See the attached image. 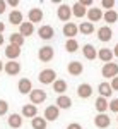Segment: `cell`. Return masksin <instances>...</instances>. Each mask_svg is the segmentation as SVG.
Here are the masks:
<instances>
[{
  "instance_id": "1",
  "label": "cell",
  "mask_w": 118,
  "mask_h": 129,
  "mask_svg": "<svg viewBox=\"0 0 118 129\" xmlns=\"http://www.w3.org/2000/svg\"><path fill=\"white\" fill-rule=\"evenodd\" d=\"M57 17L62 22H69L70 17H72V9H70L69 4H60L58 9H57Z\"/></svg>"
},
{
  "instance_id": "2",
  "label": "cell",
  "mask_w": 118,
  "mask_h": 129,
  "mask_svg": "<svg viewBox=\"0 0 118 129\" xmlns=\"http://www.w3.org/2000/svg\"><path fill=\"white\" fill-rule=\"evenodd\" d=\"M38 79H39V83H43V84H53L55 79H57V72L53 69H43L39 72Z\"/></svg>"
},
{
  "instance_id": "3",
  "label": "cell",
  "mask_w": 118,
  "mask_h": 129,
  "mask_svg": "<svg viewBox=\"0 0 118 129\" xmlns=\"http://www.w3.org/2000/svg\"><path fill=\"white\" fill-rule=\"evenodd\" d=\"M53 57H55V50L50 45H45L38 50V59L41 62H50V60H53Z\"/></svg>"
},
{
  "instance_id": "4",
  "label": "cell",
  "mask_w": 118,
  "mask_h": 129,
  "mask_svg": "<svg viewBox=\"0 0 118 129\" xmlns=\"http://www.w3.org/2000/svg\"><path fill=\"white\" fill-rule=\"evenodd\" d=\"M101 74H103V78H109V79L116 78L118 76V64H115V62L104 64L103 69H101Z\"/></svg>"
},
{
  "instance_id": "5",
  "label": "cell",
  "mask_w": 118,
  "mask_h": 129,
  "mask_svg": "<svg viewBox=\"0 0 118 129\" xmlns=\"http://www.w3.org/2000/svg\"><path fill=\"white\" fill-rule=\"evenodd\" d=\"M29 100H31V105H39V103H43L45 100H46V91L45 89H34L29 93Z\"/></svg>"
},
{
  "instance_id": "6",
  "label": "cell",
  "mask_w": 118,
  "mask_h": 129,
  "mask_svg": "<svg viewBox=\"0 0 118 129\" xmlns=\"http://www.w3.org/2000/svg\"><path fill=\"white\" fill-rule=\"evenodd\" d=\"M86 17H87V22H91V24H94V22H98V21L103 19V10L99 9V7H91V9H87V12H86Z\"/></svg>"
},
{
  "instance_id": "7",
  "label": "cell",
  "mask_w": 118,
  "mask_h": 129,
  "mask_svg": "<svg viewBox=\"0 0 118 129\" xmlns=\"http://www.w3.org/2000/svg\"><path fill=\"white\" fill-rule=\"evenodd\" d=\"M60 117V110L58 107H55V105H48L46 109H45V115H43V119L46 120V122H53V120H57Z\"/></svg>"
},
{
  "instance_id": "8",
  "label": "cell",
  "mask_w": 118,
  "mask_h": 129,
  "mask_svg": "<svg viewBox=\"0 0 118 129\" xmlns=\"http://www.w3.org/2000/svg\"><path fill=\"white\" fill-rule=\"evenodd\" d=\"M4 71L7 76H17L21 72V64L17 60H9L7 64H4Z\"/></svg>"
},
{
  "instance_id": "9",
  "label": "cell",
  "mask_w": 118,
  "mask_h": 129,
  "mask_svg": "<svg viewBox=\"0 0 118 129\" xmlns=\"http://www.w3.org/2000/svg\"><path fill=\"white\" fill-rule=\"evenodd\" d=\"M109 124H111V119L108 117V114H98L94 117V126L98 129H106L109 127Z\"/></svg>"
},
{
  "instance_id": "10",
  "label": "cell",
  "mask_w": 118,
  "mask_h": 129,
  "mask_svg": "<svg viewBox=\"0 0 118 129\" xmlns=\"http://www.w3.org/2000/svg\"><path fill=\"white\" fill-rule=\"evenodd\" d=\"M41 21H43V10L39 7L29 9V12H28V22L34 24V22H41Z\"/></svg>"
},
{
  "instance_id": "11",
  "label": "cell",
  "mask_w": 118,
  "mask_h": 129,
  "mask_svg": "<svg viewBox=\"0 0 118 129\" xmlns=\"http://www.w3.org/2000/svg\"><path fill=\"white\" fill-rule=\"evenodd\" d=\"M67 72H69L70 76H80L84 72V66L79 60H72V62H69V66H67Z\"/></svg>"
},
{
  "instance_id": "12",
  "label": "cell",
  "mask_w": 118,
  "mask_h": 129,
  "mask_svg": "<svg viewBox=\"0 0 118 129\" xmlns=\"http://www.w3.org/2000/svg\"><path fill=\"white\" fill-rule=\"evenodd\" d=\"M92 91H94V89H92V86H91L89 83H82V84L77 86V96L82 98V100H86L92 95Z\"/></svg>"
},
{
  "instance_id": "13",
  "label": "cell",
  "mask_w": 118,
  "mask_h": 129,
  "mask_svg": "<svg viewBox=\"0 0 118 129\" xmlns=\"http://www.w3.org/2000/svg\"><path fill=\"white\" fill-rule=\"evenodd\" d=\"M38 35H39V38L41 40H51L53 36H55V29L51 28V26H48V24H43V26H39V29H38Z\"/></svg>"
},
{
  "instance_id": "14",
  "label": "cell",
  "mask_w": 118,
  "mask_h": 129,
  "mask_svg": "<svg viewBox=\"0 0 118 129\" xmlns=\"http://www.w3.org/2000/svg\"><path fill=\"white\" fill-rule=\"evenodd\" d=\"M113 38V31H111V28L109 26H101L98 29V40L103 41V43H106V41H109Z\"/></svg>"
},
{
  "instance_id": "15",
  "label": "cell",
  "mask_w": 118,
  "mask_h": 129,
  "mask_svg": "<svg viewBox=\"0 0 118 129\" xmlns=\"http://www.w3.org/2000/svg\"><path fill=\"white\" fill-rule=\"evenodd\" d=\"M63 35L67 36V40H72V38H75V35L79 33L77 29V24H74V22H65L63 24Z\"/></svg>"
},
{
  "instance_id": "16",
  "label": "cell",
  "mask_w": 118,
  "mask_h": 129,
  "mask_svg": "<svg viewBox=\"0 0 118 129\" xmlns=\"http://www.w3.org/2000/svg\"><path fill=\"white\" fill-rule=\"evenodd\" d=\"M17 89H19V93H22V95H29L31 91H33V83H31V79L22 78L17 83Z\"/></svg>"
},
{
  "instance_id": "17",
  "label": "cell",
  "mask_w": 118,
  "mask_h": 129,
  "mask_svg": "<svg viewBox=\"0 0 118 129\" xmlns=\"http://www.w3.org/2000/svg\"><path fill=\"white\" fill-rule=\"evenodd\" d=\"M17 33L26 40L28 36H31V35L34 33V24H31V22H21V24H19V31H17Z\"/></svg>"
},
{
  "instance_id": "18",
  "label": "cell",
  "mask_w": 118,
  "mask_h": 129,
  "mask_svg": "<svg viewBox=\"0 0 118 129\" xmlns=\"http://www.w3.org/2000/svg\"><path fill=\"white\" fill-rule=\"evenodd\" d=\"M55 107H58V110H60V109L69 110L70 107H72V98H70V96H67V95H58Z\"/></svg>"
},
{
  "instance_id": "19",
  "label": "cell",
  "mask_w": 118,
  "mask_h": 129,
  "mask_svg": "<svg viewBox=\"0 0 118 129\" xmlns=\"http://www.w3.org/2000/svg\"><path fill=\"white\" fill-rule=\"evenodd\" d=\"M38 115V107H34V105H24L22 107V112H21V117H26V119H33V117H36Z\"/></svg>"
},
{
  "instance_id": "20",
  "label": "cell",
  "mask_w": 118,
  "mask_h": 129,
  "mask_svg": "<svg viewBox=\"0 0 118 129\" xmlns=\"http://www.w3.org/2000/svg\"><path fill=\"white\" fill-rule=\"evenodd\" d=\"M98 91H99V96H101V98H106V100L113 95V89H111V86H109V83H106V81L99 83Z\"/></svg>"
},
{
  "instance_id": "21",
  "label": "cell",
  "mask_w": 118,
  "mask_h": 129,
  "mask_svg": "<svg viewBox=\"0 0 118 129\" xmlns=\"http://www.w3.org/2000/svg\"><path fill=\"white\" fill-rule=\"evenodd\" d=\"M82 53H84V57H86L87 60L98 59V50L94 48V45H91V43H87V45L82 47Z\"/></svg>"
},
{
  "instance_id": "22",
  "label": "cell",
  "mask_w": 118,
  "mask_h": 129,
  "mask_svg": "<svg viewBox=\"0 0 118 129\" xmlns=\"http://www.w3.org/2000/svg\"><path fill=\"white\" fill-rule=\"evenodd\" d=\"M70 9H72V16H75V17H79V19H82V17H86V12H87V9L80 4V2H75L74 5H70Z\"/></svg>"
},
{
  "instance_id": "23",
  "label": "cell",
  "mask_w": 118,
  "mask_h": 129,
  "mask_svg": "<svg viewBox=\"0 0 118 129\" xmlns=\"http://www.w3.org/2000/svg\"><path fill=\"white\" fill-rule=\"evenodd\" d=\"M19 55H21L19 47H14V45H7V47H5V57L9 60H17Z\"/></svg>"
},
{
  "instance_id": "24",
  "label": "cell",
  "mask_w": 118,
  "mask_h": 129,
  "mask_svg": "<svg viewBox=\"0 0 118 129\" xmlns=\"http://www.w3.org/2000/svg\"><path fill=\"white\" fill-rule=\"evenodd\" d=\"M98 59L101 60V62H104V64H108V62H111V59H113V52L109 48H99L98 50Z\"/></svg>"
},
{
  "instance_id": "25",
  "label": "cell",
  "mask_w": 118,
  "mask_h": 129,
  "mask_svg": "<svg viewBox=\"0 0 118 129\" xmlns=\"http://www.w3.org/2000/svg\"><path fill=\"white\" fill-rule=\"evenodd\" d=\"M7 124H9L12 129H19L21 126H22V117H21V114H12V115H9Z\"/></svg>"
},
{
  "instance_id": "26",
  "label": "cell",
  "mask_w": 118,
  "mask_h": 129,
  "mask_svg": "<svg viewBox=\"0 0 118 129\" xmlns=\"http://www.w3.org/2000/svg\"><path fill=\"white\" fill-rule=\"evenodd\" d=\"M94 109L98 110V114H106V110H108V100L98 96L96 102H94Z\"/></svg>"
},
{
  "instance_id": "27",
  "label": "cell",
  "mask_w": 118,
  "mask_h": 129,
  "mask_svg": "<svg viewBox=\"0 0 118 129\" xmlns=\"http://www.w3.org/2000/svg\"><path fill=\"white\" fill-rule=\"evenodd\" d=\"M9 22L10 24H17V26H19L21 22H24L22 12H21V10H12V12L9 14Z\"/></svg>"
},
{
  "instance_id": "28",
  "label": "cell",
  "mask_w": 118,
  "mask_h": 129,
  "mask_svg": "<svg viewBox=\"0 0 118 129\" xmlns=\"http://www.w3.org/2000/svg\"><path fill=\"white\" fill-rule=\"evenodd\" d=\"M53 91L58 93V95H65V91H67V81L55 79V83H53Z\"/></svg>"
},
{
  "instance_id": "29",
  "label": "cell",
  "mask_w": 118,
  "mask_h": 129,
  "mask_svg": "<svg viewBox=\"0 0 118 129\" xmlns=\"http://www.w3.org/2000/svg\"><path fill=\"white\" fill-rule=\"evenodd\" d=\"M103 19H104V22H108V24H115V22L118 21V12L115 9L106 10V12L103 14Z\"/></svg>"
},
{
  "instance_id": "30",
  "label": "cell",
  "mask_w": 118,
  "mask_h": 129,
  "mask_svg": "<svg viewBox=\"0 0 118 129\" xmlns=\"http://www.w3.org/2000/svg\"><path fill=\"white\" fill-rule=\"evenodd\" d=\"M46 126H48V122L43 119V117H33L31 119V127L33 129H46Z\"/></svg>"
},
{
  "instance_id": "31",
  "label": "cell",
  "mask_w": 118,
  "mask_h": 129,
  "mask_svg": "<svg viewBox=\"0 0 118 129\" xmlns=\"http://www.w3.org/2000/svg\"><path fill=\"white\" fill-rule=\"evenodd\" d=\"M9 45H14V47H19L21 48V47L24 45V38L21 36L19 33H12L9 36Z\"/></svg>"
},
{
  "instance_id": "32",
  "label": "cell",
  "mask_w": 118,
  "mask_h": 129,
  "mask_svg": "<svg viewBox=\"0 0 118 129\" xmlns=\"http://www.w3.org/2000/svg\"><path fill=\"white\" fill-rule=\"evenodd\" d=\"M77 29L82 35H92L94 33V24H91V22H80L77 26Z\"/></svg>"
},
{
  "instance_id": "33",
  "label": "cell",
  "mask_w": 118,
  "mask_h": 129,
  "mask_svg": "<svg viewBox=\"0 0 118 129\" xmlns=\"http://www.w3.org/2000/svg\"><path fill=\"white\" fill-rule=\"evenodd\" d=\"M65 50L69 52V53H74V52H77L79 50V43L75 38H72V40H67L65 41Z\"/></svg>"
},
{
  "instance_id": "34",
  "label": "cell",
  "mask_w": 118,
  "mask_h": 129,
  "mask_svg": "<svg viewBox=\"0 0 118 129\" xmlns=\"http://www.w3.org/2000/svg\"><path fill=\"white\" fill-rule=\"evenodd\" d=\"M7 112H9V103H7L5 100H0V117L5 115Z\"/></svg>"
},
{
  "instance_id": "35",
  "label": "cell",
  "mask_w": 118,
  "mask_h": 129,
  "mask_svg": "<svg viewBox=\"0 0 118 129\" xmlns=\"http://www.w3.org/2000/svg\"><path fill=\"white\" fill-rule=\"evenodd\" d=\"M108 109L111 110V112L118 114V98H113L111 102H109V103H108Z\"/></svg>"
},
{
  "instance_id": "36",
  "label": "cell",
  "mask_w": 118,
  "mask_h": 129,
  "mask_svg": "<svg viewBox=\"0 0 118 129\" xmlns=\"http://www.w3.org/2000/svg\"><path fill=\"white\" fill-rule=\"evenodd\" d=\"M101 5H103L106 10H113V7H115V0H103Z\"/></svg>"
},
{
  "instance_id": "37",
  "label": "cell",
  "mask_w": 118,
  "mask_h": 129,
  "mask_svg": "<svg viewBox=\"0 0 118 129\" xmlns=\"http://www.w3.org/2000/svg\"><path fill=\"white\" fill-rule=\"evenodd\" d=\"M109 86H111V89H113V91H118V76L111 79V83H109Z\"/></svg>"
},
{
  "instance_id": "38",
  "label": "cell",
  "mask_w": 118,
  "mask_h": 129,
  "mask_svg": "<svg viewBox=\"0 0 118 129\" xmlns=\"http://www.w3.org/2000/svg\"><path fill=\"white\" fill-rule=\"evenodd\" d=\"M5 9H7V2L5 0H0V16L5 12Z\"/></svg>"
},
{
  "instance_id": "39",
  "label": "cell",
  "mask_w": 118,
  "mask_h": 129,
  "mask_svg": "<svg viewBox=\"0 0 118 129\" xmlns=\"http://www.w3.org/2000/svg\"><path fill=\"white\" fill-rule=\"evenodd\" d=\"M67 129H82V126H80L79 122H72V124L67 126Z\"/></svg>"
},
{
  "instance_id": "40",
  "label": "cell",
  "mask_w": 118,
  "mask_h": 129,
  "mask_svg": "<svg viewBox=\"0 0 118 129\" xmlns=\"http://www.w3.org/2000/svg\"><path fill=\"white\" fill-rule=\"evenodd\" d=\"M7 5H10V7H17V5H19V0H9Z\"/></svg>"
},
{
  "instance_id": "41",
  "label": "cell",
  "mask_w": 118,
  "mask_h": 129,
  "mask_svg": "<svg viewBox=\"0 0 118 129\" xmlns=\"http://www.w3.org/2000/svg\"><path fill=\"white\" fill-rule=\"evenodd\" d=\"M111 52H113V57H118V43L115 45V48L111 50Z\"/></svg>"
},
{
  "instance_id": "42",
  "label": "cell",
  "mask_w": 118,
  "mask_h": 129,
  "mask_svg": "<svg viewBox=\"0 0 118 129\" xmlns=\"http://www.w3.org/2000/svg\"><path fill=\"white\" fill-rule=\"evenodd\" d=\"M4 31H5V24H4V22H0V35H2Z\"/></svg>"
},
{
  "instance_id": "43",
  "label": "cell",
  "mask_w": 118,
  "mask_h": 129,
  "mask_svg": "<svg viewBox=\"0 0 118 129\" xmlns=\"http://www.w3.org/2000/svg\"><path fill=\"white\" fill-rule=\"evenodd\" d=\"M4 41H5V38H4V35H0V47L4 45Z\"/></svg>"
},
{
  "instance_id": "44",
  "label": "cell",
  "mask_w": 118,
  "mask_h": 129,
  "mask_svg": "<svg viewBox=\"0 0 118 129\" xmlns=\"http://www.w3.org/2000/svg\"><path fill=\"white\" fill-rule=\"evenodd\" d=\"M2 71H4V62L0 60V72H2Z\"/></svg>"
},
{
  "instance_id": "45",
  "label": "cell",
  "mask_w": 118,
  "mask_h": 129,
  "mask_svg": "<svg viewBox=\"0 0 118 129\" xmlns=\"http://www.w3.org/2000/svg\"><path fill=\"white\" fill-rule=\"evenodd\" d=\"M116 122H118V117H116Z\"/></svg>"
}]
</instances>
